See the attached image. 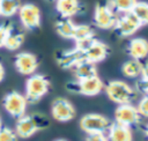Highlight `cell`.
I'll list each match as a JSON object with an SVG mask.
<instances>
[{
    "label": "cell",
    "instance_id": "33",
    "mask_svg": "<svg viewBox=\"0 0 148 141\" xmlns=\"http://www.w3.org/2000/svg\"><path fill=\"white\" fill-rule=\"evenodd\" d=\"M145 135H146V136L148 138V125H147V126L145 127Z\"/></svg>",
    "mask_w": 148,
    "mask_h": 141
},
{
    "label": "cell",
    "instance_id": "30",
    "mask_svg": "<svg viewBox=\"0 0 148 141\" xmlns=\"http://www.w3.org/2000/svg\"><path fill=\"white\" fill-rule=\"evenodd\" d=\"M86 141H108L105 133H91L88 134Z\"/></svg>",
    "mask_w": 148,
    "mask_h": 141
},
{
    "label": "cell",
    "instance_id": "16",
    "mask_svg": "<svg viewBox=\"0 0 148 141\" xmlns=\"http://www.w3.org/2000/svg\"><path fill=\"white\" fill-rule=\"evenodd\" d=\"M127 54L135 60L145 59L148 55V40L142 37H136L130 40L126 49Z\"/></svg>",
    "mask_w": 148,
    "mask_h": 141
},
{
    "label": "cell",
    "instance_id": "8",
    "mask_svg": "<svg viewBox=\"0 0 148 141\" xmlns=\"http://www.w3.org/2000/svg\"><path fill=\"white\" fill-rule=\"evenodd\" d=\"M118 16L108 3H98L94 12V23L97 28L108 30L114 27Z\"/></svg>",
    "mask_w": 148,
    "mask_h": 141
},
{
    "label": "cell",
    "instance_id": "27",
    "mask_svg": "<svg viewBox=\"0 0 148 141\" xmlns=\"http://www.w3.org/2000/svg\"><path fill=\"white\" fill-rule=\"evenodd\" d=\"M136 110L141 117L148 118V95H143L136 106Z\"/></svg>",
    "mask_w": 148,
    "mask_h": 141
},
{
    "label": "cell",
    "instance_id": "28",
    "mask_svg": "<svg viewBox=\"0 0 148 141\" xmlns=\"http://www.w3.org/2000/svg\"><path fill=\"white\" fill-rule=\"evenodd\" d=\"M10 27H12V24H8V23L0 24V49L5 46V42H6V38H7Z\"/></svg>",
    "mask_w": 148,
    "mask_h": 141
},
{
    "label": "cell",
    "instance_id": "24",
    "mask_svg": "<svg viewBox=\"0 0 148 141\" xmlns=\"http://www.w3.org/2000/svg\"><path fill=\"white\" fill-rule=\"evenodd\" d=\"M132 13L139 20L141 25L148 24V2H143V1L136 2L132 9Z\"/></svg>",
    "mask_w": 148,
    "mask_h": 141
},
{
    "label": "cell",
    "instance_id": "34",
    "mask_svg": "<svg viewBox=\"0 0 148 141\" xmlns=\"http://www.w3.org/2000/svg\"><path fill=\"white\" fill-rule=\"evenodd\" d=\"M54 141H68V140H65V139H57V140H54Z\"/></svg>",
    "mask_w": 148,
    "mask_h": 141
},
{
    "label": "cell",
    "instance_id": "3",
    "mask_svg": "<svg viewBox=\"0 0 148 141\" xmlns=\"http://www.w3.org/2000/svg\"><path fill=\"white\" fill-rule=\"evenodd\" d=\"M105 92L112 102L118 105L121 104H131L138 97V91L128 86L124 81L113 80L110 81L105 87Z\"/></svg>",
    "mask_w": 148,
    "mask_h": 141
},
{
    "label": "cell",
    "instance_id": "20",
    "mask_svg": "<svg viewBox=\"0 0 148 141\" xmlns=\"http://www.w3.org/2000/svg\"><path fill=\"white\" fill-rule=\"evenodd\" d=\"M73 72L75 74L76 80H83V79H88V77H92V76L97 75L96 65L92 62H89L87 60L77 64L73 68Z\"/></svg>",
    "mask_w": 148,
    "mask_h": 141
},
{
    "label": "cell",
    "instance_id": "13",
    "mask_svg": "<svg viewBox=\"0 0 148 141\" xmlns=\"http://www.w3.org/2000/svg\"><path fill=\"white\" fill-rule=\"evenodd\" d=\"M56 60H57V64L60 68L73 69L77 64L84 61L86 58H84V52L75 46L72 50L58 52L56 55Z\"/></svg>",
    "mask_w": 148,
    "mask_h": 141
},
{
    "label": "cell",
    "instance_id": "18",
    "mask_svg": "<svg viewBox=\"0 0 148 141\" xmlns=\"http://www.w3.org/2000/svg\"><path fill=\"white\" fill-rule=\"evenodd\" d=\"M54 28H56L57 34L60 37L66 38V39H73L74 38L76 24L71 18H62V17H60L56 22Z\"/></svg>",
    "mask_w": 148,
    "mask_h": 141
},
{
    "label": "cell",
    "instance_id": "4",
    "mask_svg": "<svg viewBox=\"0 0 148 141\" xmlns=\"http://www.w3.org/2000/svg\"><path fill=\"white\" fill-rule=\"evenodd\" d=\"M103 88V82L98 75L83 80H76L75 82H68L66 86L67 90L84 96H96L102 91Z\"/></svg>",
    "mask_w": 148,
    "mask_h": 141
},
{
    "label": "cell",
    "instance_id": "22",
    "mask_svg": "<svg viewBox=\"0 0 148 141\" xmlns=\"http://www.w3.org/2000/svg\"><path fill=\"white\" fill-rule=\"evenodd\" d=\"M18 8V0H0V16L12 17L15 14H17Z\"/></svg>",
    "mask_w": 148,
    "mask_h": 141
},
{
    "label": "cell",
    "instance_id": "31",
    "mask_svg": "<svg viewBox=\"0 0 148 141\" xmlns=\"http://www.w3.org/2000/svg\"><path fill=\"white\" fill-rule=\"evenodd\" d=\"M141 77L148 79V62L142 64V73H141Z\"/></svg>",
    "mask_w": 148,
    "mask_h": 141
},
{
    "label": "cell",
    "instance_id": "15",
    "mask_svg": "<svg viewBox=\"0 0 148 141\" xmlns=\"http://www.w3.org/2000/svg\"><path fill=\"white\" fill-rule=\"evenodd\" d=\"M83 52H84L86 60L96 65L97 62H101V61H103L104 59L108 58V55L110 54V47L105 43H102V42L96 39Z\"/></svg>",
    "mask_w": 148,
    "mask_h": 141
},
{
    "label": "cell",
    "instance_id": "23",
    "mask_svg": "<svg viewBox=\"0 0 148 141\" xmlns=\"http://www.w3.org/2000/svg\"><path fill=\"white\" fill-rule=\"evenodd\" d=\"M138 1L136 0H109L108 5L118 13L125 14V13H130L132 12L133 7L135 6Z\"/></svg>",
    "mask_w": 148,
    "mask_h": 141
},
{
    "label": "cell",
    "instance_id": "2",
    "mask_svg": "<svg viewBox=\"0 0 148 141\" xmlns=\"http://www.w3.org/2000/svg\"><path fill=\"white\" fill-rule=\"evenodd\" d=\"M50 90V80L43 75L35 73L25 81V99L30 104L38 103Z\"/></svg>",
    "mask_w": 148,
    "mask_h": 141
},
{
    "label": "cell",
    "instance_id": "9",
    "mask_svg": "<svg viewBox=\"0 0 148 141\" xmlns=\"http://www.w3.org/2000/svg\"><path fill=\"white\" fill-rule=\"evenodd\" d=\"M141 27L142 25L135 17V15L132 12H130L123 14L120 17L117 18L113 30L119 37H130L134 35Z\"/></svg>",
    "mask_w": 148,
    "mask_h": 141
},
{
    "label": "cell",
    "instance_id": "19",
    "mask_svg": "<svg viewBox=\"0 0 148 141\" xmlns=\"http://www.w3.org/2000/svg\"><path fill=\"white\" fill-rule=\"evenodd\" d=\"M23 43H24V34L12 25L8 31L3 47L9 51H16L22 46Z\"/></svg>",
    "mask_w": 148,
    "mask_h": 141
},
{
    "label": "cell",
    "instance_id": "36",
    "mask_svg": "<svg viewBox=\"0 0 148 141\" xmlns=\"http://www.w3.org/2000/svg\"><path fill=\"white\" fill-rule=\"evenodd\" d=\"M49 1H53V0H49Z\"/></svg>",
    "mask_w": 148,
    "mask_h": 141
},
{
    "label": "cell",
    "instance_id": "5",
    "mask_svg": "<svg viewBox=\"0 0 148 141\" xmlns=\"http://www.w3.org/2000/svg\"><path fill=\"white\" fill-rule=\"evenodd\" d=\"M18 18L22 27L27 30H35L40 27L42 23V13L37 5L35 3H24L18 8Z\"/></svg>",
    "mask_w": 148,
    "mask_h": 141
},
{
    "label": "cell",
    "instance_id": "6",
    "mask_svg": "<svg viewBox=\"0 0 148 141\" xmlns=\"http://www.w3.org/2000/svg\"><path fill=\"white\" fill-rule=\"evenodd\" d=\"M111 120L103 114L88 113L80 120V127L87 134L91 133H105L111 126Z\"/></svg>",
    "mask_w": 148,
    "mask_h": 141
},
{
    "label": "cell",
    "instance_id": "7",
    "mask_svg": "<svg viewBox=\"0 0 148 141\" xmlns=\"http://www.w3.org/2000/svg\"><path fill=\"white\" fill-rule=\"evenodd\" d=\"M2 105L8 114H10L14 118H20L23 114H25L28 102L24 95H22L21 92L9 91L3 96Z\"/></svg>",
    "mask_w": 148,
    "mask_h": 141
},
{
    "label": "cell",
    "instance_id": "29",
    "mask_svg": "<svg viewBox=\"0 0 148 141\" xmlns=\"http://www.w3.org/2000/svg\"><path fill=\"white\" fill-rule=\"evenodd\" d=\"M136 91L142 92L143 95H148V79L141 77L136 82Z\"/></svg>",
    "mask_w": 148,
    "mask_h": 141
},
{
    "label": "cell",
    "instance_id": "12",
    "mask_svg": "<svg viewBox=\"0 0 148 141\" xmlns=\"http://www.w3.org/2000/svg\"><path fill=\"white\" fill-rule=\"evenodd\" d=\"M140 120H141V116L139 114L136 107L133 106L132 104L118 105V107L114 111V121L120 125L131 127L138 125Z\"/></svg>",
    "mask_w": 148,
    "mask_h": 141
},
{
    "label": "cell",
    "instance_id": "10",
    "mask_svg": "<svg viewBox=\"0 0 148 141\" xmlns=\"http://www.w3.org/2000/svg\"><path fill=\"white\" fill-rule=\"evenodd\" d=\"M51 114L57 121L66 123L75 117V109L68 99L58 97L51 104Z\"/></svg>",
    "mask_w": 148,
    "mask_h": 141
},
{
    "label": "cell",
    "instance_id": "1",
    "mask_svg": "<svg viewBox=\"0 0 148 141\" xmlns=\"http://www.w3.org/2000/svg\"><path fill=\"white\" fill-rule=\"evenodd\" d=\"M50 120L46 116L42 113H32V114H23L17 118L15 124V133L17 138L28 139L36 134L38 131H42L49 127Z\"/></svg>",
    "mask_w": 148,
    "mask_h": 141
},
{
    "label": "cell",
    "instance_id": "32",
    "mask_svg": "<svg viewBox=\"0 0 148 141\" xmlns=\"http://www.w3.org/2000/svg\"><path fill=\"white\" fill-rule=\"evenodd\" d=\"M5 76H6V69H5L3 64L0 61V83L5 80Z\"/></svg>",
    "mask_w": 148,
    "mask_h": 141
},
{
    "label": "cell",
    "instance_id": "25",
    "mask_svg": "<svg viewBox=\"0 0 148 141\" xmlns=\"http://www.w3.org/2000/svg\"><path fill=\"white\" fill-rule=\"evenodd\" d=\"M94 36H95V31H94L92 27H90L88 24H76L75 35H74L73 40L80 42V40H83L86 38L94 37Z\"/></svg>",
    "mask_w": 148,
    "mask_h": 141
},
{
    "label": "cell",
    "instance_id": "35",
    "mask_svg": "<svg viewBox=\"0 0 148 141\" xmlns=\"http://www.w3.org/2000/svg\"><path fill=\"white\" fill-rule=\"evenodd\" d=\"M2 127V118H1V116H0V128Z\"/></svg>",
    "mask_w": 148,
    "mask_h": 141
},
{
    "label": "cell",
    "instance_id": "21",
    "mask_svg": "<svg viewBox=\"0 0 148 141\" xmlns=\"http://www.w3.org/2000/svg\"><path fill=\"white\" fill-rule=\"evenodd\" d=\"M121 72L123 74L128 77V79H136V77H141V73H142V62L140 60H135V59H130L127 61L124 62V65L121 66Z\"/></svg>",
    "mask_w": 148,
    "mask_h": 141
},
{
    "label": "cell",
    "instance_id": "11",
    "mask_svg": "<svg viewBox=\"0 0 148 141\" xmlns=\"http://www.w3.org/2000/svg\"><path fill=\"white\" fill-rule=\"evenodd\" d=\"M14 67L21 75H32L38 68V59L31 52H20L14 58Z\"/></svg>",
    "mask_w": 148,
    "mask_h": 141
},
{
    "label": "cell",
    "instance_id": "17",
    "mask_svg": "<svg viewBox=\"0 0 148 141\" xmlns=\"http://www.w3.org/2000/svg\"><path fill=\"white\" fill-rule=\"evenodd\" d=\"M108 141H132L131 128L118 123H112L108 129Z\"/></svg>",
    "mask_w": 148,
    "mask_h": 141
},
{
    "label": "cell",
    "instance_id": "14",
    "mask_svg": "<svg viewBox=\"0 0 148 141\" xmlns=\"http://www.w3.org/2000/svg\"><path fill=\"white\" fill-rule=\"evenodd\" d=\"M56 9L62 18H72L86 12V7L80 0H56Z\"/></svg>",
    "mask_w": 148,
    "mask_h": 141
},
{
    "label": "cell",
    "instance_id": "26",
    "mask_svg": "<svg viewBox=\"0 0 148 141\" xmlns=\"http://www.w3.org/2000/svg\"><path fill=\"white\" fill-rule=\"evenodd\" d=\"M0 141H17V135L14 129L2 126L0 128Z\"/></svg>",
    "mask_w": 148,
    "mask_h": 141
}]
</instances>
